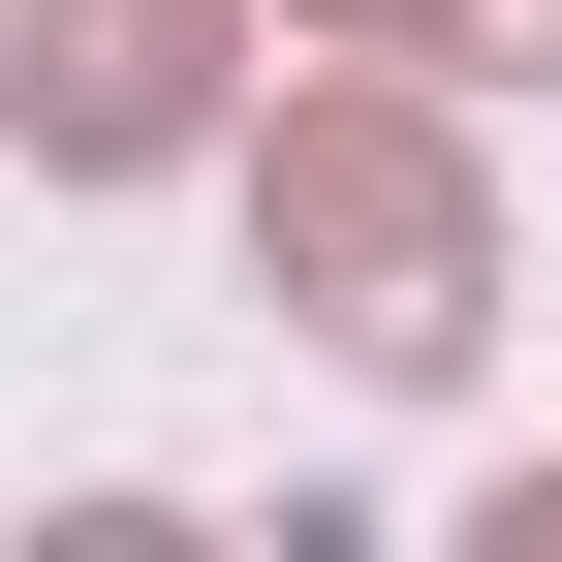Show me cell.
Returning a JSON list of instances; mask_svg holds the SVG:
<instances>
[{
	"label": "cell",
	"instance_id": "obj_1",
	"mask_svg": "<svg viewBox=\"0 0 562 562\" xmlns=\"http://www.w3.org/2000/svg\"><path fill=\"white\" fill-rule=\"evenodd\" d=\"M250 250H281V313L344 375H469V313H501V220H469L438 94H281L250 125Z\"/></svg>",
	"mask_w": 562,
	"mask_h": 562
},
{
	"label": "cell",
	"instance_id": "obj_2",
	"mask_svg": "<svg viewBox=\"0 0 562 562\" xmlns=\"http://www.w3.org/2000/svg\"><path fill=\"white\" fill-rule=\"evenodd\" d=\"M220 63H250V0H32V157L63 188H157V157H220Z\"/></svg>",
	"mask_w": 562,
	"mask_h": 562
},
{
	"label": "cell",
	"instance_id": "obj_3",
	"mask_svg": "<svg viewBox=\"0 0 562 562\" xmlns=\"http://www.w3.org/2000/svg\"><path fill=\"white\" fill-rule=\"evenodd\" d=\"M344 63H562V0H313Z\"/></svg>",
	"mask_w": 562,
	"mask_h": 562
}]
</instances>
